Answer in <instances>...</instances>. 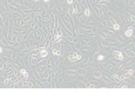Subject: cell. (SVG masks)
<instances>
[{
  "label": "cell",
  "mask_w": 135,
  "mask_h": 106,
  "mask_svg": "<svg viewBox=\"0 0 135 106\" xmlns=\"http://www.w3.org/2000/svg\"><path fill=\"white\" fill-rule=\"evenodd\" d=\"M134 41H132V42H129V44H127V45H125V47L123 48H127V49H132V51H134Z\"/></svg>",
  "instance_id": "cell-18"
},
{
  "label": "cell",
  "mask_w": 135,
  "mask_h": 106,
  "mask_svg": "<svg viewBox=\"0 0 135 106\" xmlns=\"http://www.w3.org/2000/svg\"><path fill=\"white\" fill-rule=\"evenodd\" d=\"M105 58H106V55H103V54H97V57L95 59H96L97 61H103Z\"/></svg>",
  "instance_id": "cell-20"
},
{
  "label": "cell",
  "mask_w": 135,
  "mask_h": 106,
  "mask_svg": "<svg viewBox=\"0 0 135 106\" xmlns=\"http://www.w3.org/2000/svg\"><path fill=\"white\" fill-rule=\"evenodd\" d=\"M112 28H113V30L116 32V31H119V30H120V25H119V24L116 23V21H114V23L112 24Z\"/></svg>",
  "instance_id": "cell-19"
},
{
  "label": "cell",
  "mask_w": 135,
  "mask_h": 106,
  "mask_svg": "<svg viewBox=\"0 0 135 106\" xmlns=\"http://www.w3.org/2000/svg\"><path fill=\"white\" fill-rule=\"evenodd\" d=\"M92 75H93V78H94V79H101L102 72H101V71H99V70H94L92 72Z\"/></svg>",
  "instance_id": "cell-15"
},
{
  "label": "cell",
  "mask_w": 135,
  "mask_h": 106,
  "mask_svg": "<svg viewBox=\"0 0 135 106\" xmlns=\"http://www.w3.org/2000/svg\"><path fill=\"white\" fill-rule=\"evenodd\" d=\"M5 64H4L3 63V61H0V71H3V72H4V70H5Z\"/></svg>",
  "instance_id": "cell-23"
},
{
  "label": "cell",
  "mask_w": 135,
  "mask_h": 106,
  "mask_svg": "<svg viewBox=\"0 0 135 106\" xmlns=\"http://www.w3.org/2000/svg\"><path fill=\"white\" fill-rule=\"evenodd\" d=\"M133 34H134V26L132 25V26H129V27L125 31V35L129 38V37H133Z\"/></svg>",
  "instance_id": "cell-11"
},
{
  "label": "cell",
  "mask_w": 135,
  "mask_h": 106,
  "mask_svg": "<svg viewBox=\"0 0 135 106\" xmlns=\"http://www.w3.org/2000/svg\"><path fill=\"white\" fill-rule=\"evenodd\" d=\"M67 60L71 61V63H78V61L82 60V55H81V53L79 51L73 49V51H72V53L67 54Z\"/></svg>",
  "instance_id": "cell-1"
},
{
  "label": "cell",
  "mask_w": 135,
  "mask_h": 106,
  "mask_svg": "<svg viewBox=\"0 0 135 106\" xmlns=\"http://www.w3.org/2000/svg\"><path fill=\"white\" fill-rule=\"evenodd\" d=\"M86 87H87V88H95V87H96V85L92 84V82H87V84H86Z\"/></svg>",
  "instance_id": "cell-21"
},
{
  "label": "cell",
  "mask_w": 135,
  "mask_h": 106,
  "mask_svg": "<svg viewBox=\"0 0 135 106\" xmlns=\"http://www.w3.org/2000/svg\"><path fill=\"white\" fill-rule=\"evenodd\" d=\"M75 1H78V2H81V1H83V0H75Z\"/></svg>",
  "instance_id": "cell-30"
},
{
  "label": "cell",
  "mask_w": 135,
  "mask_h": 106,
  "mask_svg": "<svg viewBox=\"0 0 135 106\" xmlns=\"http://www.w3.org/2000/svg\"><path fill=\"white\" fill-rule=\"evenodd\" d=\"M33 1H34V2H39V1H40V0H33Z\"/></svg>",
  "instance_id": "cell-29"
},
{
  "label": "cell",
  "mask_w": 135,
  "mask_h": 106,
  "mask_svg": "<svg viewBox=\"0 0 135 106\" xmlns=\"http://www.w3.org/2000/svg\"><path fill=\"white\" fill-rule=\"evenodd\" d=\"M94 9H95V12H96V14H97V16H99V19L100 20H102V19H105L106 16L103 15V13H102V9L100 8V6H97V5H95L94 6Z\"/></svg>",
  "instance_id": "cell-7"
},
{
  "label": "cell",
  "mask_w": 135,
  "mask_h": 106,
  "mask_svg": "<svg viewBox=\"0 0 135 106\" xmlns=\"http://www.w3.org/2000/svg\"><path fill=\"white\" fill-rule=\"evenodd\" d=\"M123 52H125V54H126V55H127V57H129V58H134V57H135L134 51H132V49L123 48Z\"/></svg>",
  "instance_id": "cell-16"
},
{
  "label": "cell",
  "mask_w": 135,
  "mask_h": 106,
  "mask_svg": "<svg viewBox=\"0 0 135 106\" xmlns=\"http://www.w3.org/2000/svg\"><path fill=\"white\" fill-rule=\"evenodd\" d=\"M50 1H51V0H44V2H45V4H48Z\"/></svg>",
  "instance_id": "cell-27"
},
{
  "label": "cell",
  "mask_w": 135,
  "mask_h": 106,
  "mask_svg": "<svg viewBox=\"0 0 135 106\" xmlns=\"http://www.w3.org/2000/svg\"><path fill=\"white\" fill-rule=\"evenodd\" d=\"M101 78L103 79V81H105V82H108V84H109V82L113 81V79H112V75L107 74V73H102Z\"/></svg>",
  "instance_id": "cell-14"
},
{
  "label": "cell",
  "mask_w": 135,
  "mask_h": 106,
  "mask_svg": "<svg viewBox=\"0 0 135 106\" xmlns=\"http://www.w3.org/2000/svg\"><path fill=\"white\" fill-rule=\"evenodd\" d=\"M80 42L82 45H88V46H90V45H92V39H90L89 37H83V38H80Z\"/></svg>",
  "instance_id": "cell-9"
},
{
  "label": "cell",
  "mask_w": 135,
  "mask_h": 106,
  "mask_svg": "<svg viewBox=\"0 0 135 106\" xmlns=\"http://www.w3.org/2000/svg\"><path fill=\"white\" fill-rule=\"evenodd\" d=\"M78 87H86V82L79 81V82H78Z\"/></svg>",
  "instance_id": "cell-24"
},
{
  "label": "cell",
  "mask_w": 135,
  "mask_h": 106,
  "mask_svg": "<svg viewBox=\"0 0 135 106\" xmlns=\"http://www.w3.org/2000/svg\"><path fill=\"white\" fill-rule=\"evenodd\" d=\"M83 15L86 16V18H90V15H92V12H90V8L89 7H85V9H83Z\"/></svg>",
  "instance_id": "cell-17"
},
{
  "label": "cell",
  "mask_w": 135,
  "mask_h": 106,
  "mask_svg": "<svg viewBox=\"0 0 135 106\" xmlns=\"http://www.w3.org/2000/svg\"><path fill=\"white\" fill-rule=\"evenodd\" d=\"M116 64L115 63H111V61H109V64H105V65H102V67L105 68V70H107V71H109V72H111V71H114V70H116Z\"/></svg>",
  "instance_id": "cell-4"
},
{
  "label": "cell",
  "mask_w": 135,
  "mask_h": 106,
  "mask_svg": "<svg viewBox=\"0 0 135 106\" xmlns=\"http://www.w3.org/2000/svg\"><path fill=\"white\" fill-rule=\"evenodd\" d=\"M97 46H99V48H100V49H105V51H107V52H108V53H111V52H112L111 46H109V45H107V44H102V42H97Z\"/></svg>",
  "instance_id": "cell-8"
},
{
  "label": "cell",
  "mask_w": 135,
  "mask_h": 106,
  "mask_svg": "<svg viewBox=\"0 0 135 106\" xmlns=\"http://www.w3.org/2000/svg\"><path fill=\"white\" fill-rule=\"evenodd\" d=\"M76 51L83 52V53H89V52H92V47L88 46V45H82V46L78 47V48H76Z\"/></svg>",
  "instance_id": "cell-5"
},
{
  "label": "cell",
  "mask_w": 135,
  "mask_h": 106,
  "mask_svg": "<svg viewBox=\"0 0 135 106\" xmlns=\"http://www.w3.org/2000/svg\"><path fill=\"white\" fill-rule=\"evenodd\" d=\"M112 79H113L115 82H119V84H122V82L125 81V80H123V78H122V75L118 74V73H114V74L112 75Z\"/></svg>",
  "instance_id": "cell-6"
},
{
  "label": "cell",
  "mask_w": 135,
  "mask_h": 106,
  "mask_svg": "<svg viewBox=\"0 0 135 106\" xmlns=\"http://www.w3.org/2000/svg\"><path fill=\"white\" fill-rule=\"evenodd\" d=\"M126 73H127V74H129V75H134V70H133V68H128L127 71H126Z\"/></svg>",
  "instance_id": "cell-22"
},
{
  "label": "cell",
  "mask_w": 135,
  "mask_h": 106,
  "mask_svg": "<svg viewBox=\"0 0 135 106\" xmlns=\"http://www.w3.org/2000/svg\"><path fill=\"white\" fill-rule=\"evenodd\" d=\"M79 13V6L75 2V5H71V15H76Z\"/></svg>",
  "instance_id": "cell-10"
},
{
  "label": "cell",
  "mask_w": 135,
  "mask_h": 106,
  "mask_svg": "<svg viewBox=\"0 0 135 106\" xmlns=\"http://www.w3.org/2000/svg\"><path fill=\"white\" fill-rule=\"evenodd\" d=\"M66 4L71 6V5H73V4H74V0H66Z\"/></svg>",
  "instance_id": "cell-25"
},
{
  "label": "cell",
  "mask_w": 135,
  "mask_h": 106,
  "mask_svg": "<svg viewBox=\"0 0 135 106\" xmlns=\"http://www.w3.org/2000/svg\"><path fill=\"white\" fill-rule=\"evenodd\" d=\"M52 53H53V55H54L55 58H60V57L62 55V52H61V49H59V48H55V47H52Z\"/></svg>",
  "instance_id": "cell-12"
},
{
  "label": "cell",
  "mask_w": 135,
  "mask_h": 106,
  "mask_svg": "<svg viewBox=\"0 0 135 106\" xmlns=\"http://www.w3.org/2000/svg\"><path fill=\"white\" fill-rule=\"evenodd\" d=\"M51 20H52V16H51V12H44L42 16H41V20H40L41 23L50 25V24H51Z\"/></svg>",
  "instance_id": "cell-2"
},
{
  "label": "cell",
  "mask_w": 135,
  "mask_h": 106,
  "mask_svg": "<svg viewBox=\"0 0 135 106\" xmlns=\"http://www.w3.org/2000/svg\"><path fill=\"white\" fill-rule=\"evenodd\" d=\"M19 74H20V77H22L24 79H29V74H28V72H27L25 68H20V70H19Z\"/></svg>",
  "instance_id": "cell-13"
},
{
  "label": "cell",
  "mask_w": 135,
  "mask_h": 106,
  "mask_svg": "<svg viewBox=\"0 0 135 106\" xmlns=\"http://www.w3.org/2000/svg\"><path fill=\"white\" fill-rule=\"evenodd\" d=\"M105 1H106V2H107V4H109V2H111V1H112V0H105Z\"/></svg>",
  "instance_id": "cell-28"
},
{
  "label": "cell",
  "mask_w": 135,
  "mask_h": 106,
  "mask_svg": "<svg viewBox=\"0 0 135 106\" xmlns=\"http://www.w3.org/2000/svg\"><path fill=\"white\" fill-rule=\"evenodd\" d=\"M113 54H114V57H115L116 60H119V61H122L123 59H125V55H123L122 51H118V49H114V51H113Z\"/></svg>",
  "instance_id": "cell-3"
},
{
  "label": "cell",
  "mask_w": 135,
  "mask_h": 106,
  "mask_svg": "<svg viewBox=\"0 0 135 106\" xmlns=\"http://www.w3.org/2000/svg\"><path fill=\"white\" fill-rule=\"evenodd\" d=\"M3 53H4V48L0 46V54H3Z\"/></svg>",
  "instance_id": "cell-26"
}]
</instances>
